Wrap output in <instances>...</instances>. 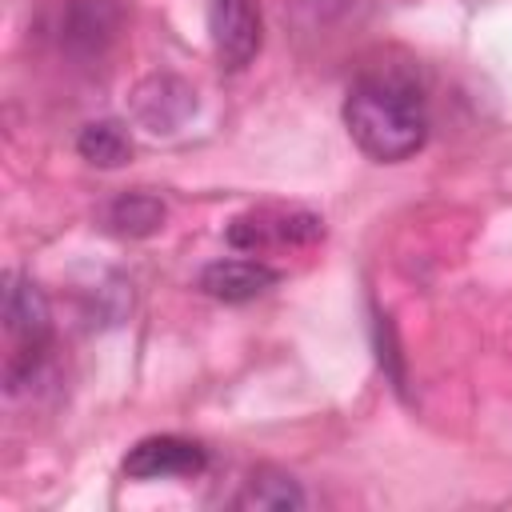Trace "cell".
<instances>
[{
    "label": "cell",
    "mask_w": 512,
    "mask_h": 512,
    "mask_svg": "<svg viewBox=\"0 0 512 512\" xmlns=\"http://www.w3.org/2000/svg\"><path fill=\"white\" fill-rule=\"evenodd\" d=\"M344 124L356 148L380 164L408 160L428 140V104L420 84L396 68H372L344 96Z\"/></svg>",
    "instance_id": "cell-1"
},
{
    "label": "cell",
    "mask_w": 512,
    "mask_h": 512,
    "mask_svg": "<svg viewBox=\"0 0 512 512\" xmlns=\"http://www.w3.org/2000/svg\"><path fill=\"white\" fill-rule=\"evenodd\" d=\"M4 332L12 344L4 360V384L8 392H20L36 380L52 336V308L36 280H28L24 272H4Z\"/></svg>",
    "instance_id": "cell-2"
},
{
    "label": "cell",
    "mask_w": 512,
    "mask_h": 512,
    "mask_svg": "<svg viewBox=\"0 0 512 512\" xmlns=\"http://www.w3.org/2000/svg\"><path fill=\"white\" fill-rule=\"evenodd\" d=\"M324 236V220L304 208H284V204H260L240 212L228 224V244L240 252H272V248H304Z\"/></svg>",
    "instance_id": "cell-3"
},
{
    "label": "cell",
    "mask_w": 512,
    "mask_h": 512,
    "mask_svg": "<svg viewBox=\"0 0 512 512\" xmlns=\"http://www.w3.org/2000/svg\"><path fill=\"white\" fill-rule=\"evenodd\" d=\"M124 28V0H64L56 16V44L76 60H100Z\"/></svg>",
    "instance_id": "cell-4"
},
{
    "label": "cell",
    "mask_w": 512,
    "mask_h": 512,
    "mask_svg": "<svg viewBox=\"0 0 512 512\" xmlns=\"http://www.w3.org/2000/svg\"><path fill=\"white\" fill-rule=\"evenodd\" d=\"M208 28H212V48L220 68L240 72L256 60L260 52V4L256 0H212L208 12Z\"/></svg>",
    "instance_id": "cell-5"
},
{
    "label": "cell",
    "mask_w": 512,
    "mask_h": 512,
    "mask_svg": "<svg viewBox=\"0 0 512 512\" xmlns=\"http://www.w3.org/2000/svg\"><path fill=\"white\" fill-rule=\"evenodd\" d=\"M208 464V452L196 440L184 436H144L128 456H124V476L128 480H188L200 476Z\"/></svg>",
    "instance_id": "cell-6"
},
{
    "label": "cell",
    "mask_w": 512,
    "mask_h": 512,
    "mask_svg": "<svg viewBox=\"0 0 512 512\" xmlns=\"http://www.w3.org/2000/svg\"><path fill=\"white\" fill-rule=\"evenodd\" d=\"M132 112L148 132H176L196 112V92L176 76H148L136 88Z\"/></svg>",
    "instance_id": "cell-7"
},
{
    "label": "cell",
    "mask_w": 512,
    "mask_h": 512,
    "mask_svg": "<svg viewBox=\"0 0 512 512\" xmlns=\"http://www.w3.org/2000/svg\"><path fill=\"white\" fill-rule=\"evenodd\" d=\"M280 280L276 268H268L264 260H212L200 268V292L224 304H244L256 300L260 292H268Z\"/></svg>",
    "instance_id": "cell-8"
},
{
    "label": "cell",
    "mask_w": 512,
    "mask_h": 512,
    "mask_svg": "<svg viewBox=\"0 0 512 512\" xmlns=\"http://www.w3.org/2000/svg\"><path fill=\"white\" fill-rule=\"evenodd\" d=\"M232 504L236 508H248V512H296V508L308 504V496H304L300 480H292L288 472L264 464V468H252L248 472V480L240 484V492H236Z\"/></svg>",
    "instance_id": "cell-9"
},
{
    "label": "cell",
    "mask_w": 512,
    "mask_h": 512,
    "mask_svg": "<svg viewBox=\"0 0 512 512\" xmlns=\"http://www.w3.org/2000/svg\"><path fill=\"white\" fill-rule=\"evenodd\" d=\"M100 220H104V232L120 240H144L164 224V200L152 192H120L116 200L104 204Z\"/></svg>",
    "instance_id": "cell-10"
},
{
    "label": "cell",
    "mask_w": 512,
    "mask_h": 512,
    "mask_svg": "<svg viewBox=\"0 0 512 512\" xmlns=\"http://www.w3.org/2000/svg\"><path fill=\"white\" fill-rule=\"evenodd\" d=\"M76 152L96 168H120L132 160V132L120 120H92L80 128Z\"/></svg>",
    "instance_id": "cell-11"
}]
</instances>
